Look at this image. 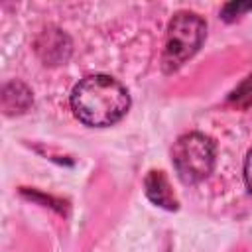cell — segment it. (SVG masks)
Wrapping results in <instances>:
<instances>
[{"label":"cell","mask_w":252,"mask_h":252,"mask_svg":"<svg viewBox=\"0 0 252 252\" xmlns=\"http://www.w3.org/2000/svg\"><path fill=\"white\" fill-rule=\"evenodd\" d=\"M73 114L87 126H112L130 108V94L122 83L108 75H91L79 81L71 93Z\"/></svg>","instance_id":"1"},{"label":"cell","mask_w":252,"mask_h":252,"mask_svg":"<svg viewBox=\"0 0 252 252\" xmlns=\"http://www.w3.org/2000/svg\"><path fill=\"white\" fill-rule=\"evenodd\" d=\"M207 35V24L201 16L193 12H179L171 18L165 33V45L161 55L163 71H175L179 69L187 59H191L203 39Z\"/></svg>","instance_id":"2"},{"label":"cell","mask_w":252,"mask_h":252,"mask_svg":"<svg viewBox=\"0 0 252 252\" xmlns=\"http://www.w3.org/2000/svg\"><path fill=\"white\" fill-rule=\"evenodd\" d=\"M215 142L201 132L179 136L171 150V161L177 177L187 185L207 179L215 167Z\"/></svg>","instance_id":"3"},{"label":"cell","mask_w":252,"mask_h":252,"mask_svg":"<svg viewBox=\"0 0 252 252\" xmlns=\"http://www.w3.org/2000/svg\"><path fill=\"white\" fill-rule=\"evenodd\" d=\"M35 51L45 65H59V63L67 61V57L71 53V43H69V37L61 30L47 28L37 37Z\"/></svg>","instance_id":"4"},{"label":"cell","mask_w":252,"mask_h":252,"mask_svg":"<svg viewBox=\"0 0 252 252\" xmlns=\"http://www.w3.org/2000/svg\"><path fill=\"white\" fill-rule=\"evenodd\" d=\"M144 185H146V195L152 203H156L158 207L169 209V211L177 209V199H175L163 171H150Z\"/></svg>","instance_id":"5"},{"label":"cell","mask_w":252,"mask_h":252,"mask_svg":"<svg viewBox=\"0 0 252 252\" xmlns=\"http://www.w3.org/2000/svg\"><path fill=\"white\" fill-rule=\"evenodd\" d=\"M32 104V93L24 83H10L2 93V106L6 114H20Z\"/></svg>","instance_id":"6"},{"label":"cell","mask_w":252,"mask_h":252,"mask_svg":"<svg viewBox=\"0 0 252 252\" xmlns=\"http://www.w3.org/2000/svg\"><path fill=\"white\" fill-rule=\"evenodd\" d=\"M232 98H234L236 102L244 100V104H250V102H252V77H248V79L240 85V89H238V91H234Z\"/></svg>","instance_id":"7"},{"label":"cell","mask_w":252,"mask_h":252,"mask_svg":"<svg viewBox=\"0 0 252 252\" xmlns=\"http://www.w3.org/2000/svg\"><path fill=\"white\" fill-rule=\"evenodd\" d=\"M244 179H246V185L248 189L252 191V148L246 156V161H244Z\"/></svg>","instance_id":"8"}]
</instances>
